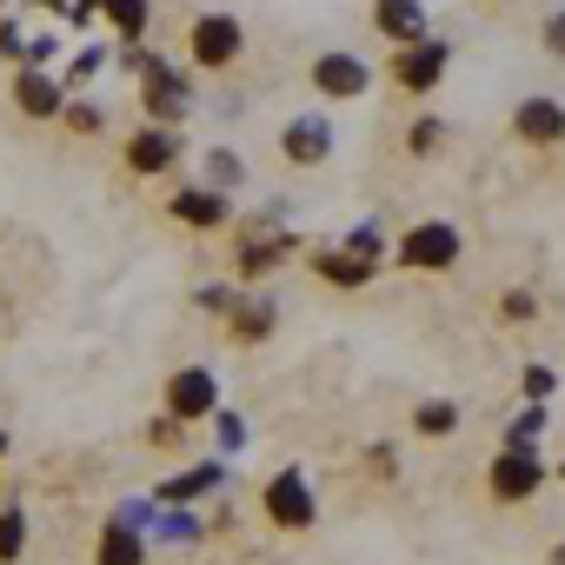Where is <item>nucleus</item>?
<instances>
[{"label": "nucleus", "mask_w": 565, "mask_h": 565, "mask_svg": "<svg viewBox=\"0 0 565 565\" xmlns=\"http://www.w3.org/2000/svg\"><path fill=\"white\" fill-rule=\"evenodd\" d=\"M545 47H552V54H565V14H552V21H545Z\"/></svg>", "instance_id": "4be33fe9"}, {"label": "nucleus", "mask_w": 565, "mask_h": 565, "mask_svg": "<svg viewBox=\"0 0 565 565\" xmlns=\"http://www.w3.org/2000/svg\"><path fill=\"white\" fill-rule=\"evenodd\" d=\"M399 259H406V266H452V259H459V233H452L446 220H426V226H413V233L399 239Z\"/></svg>", "instance_id": "f257e3e1"}, {"label": "nucleus", "mask_w": 565, "mask_h": 565, "mask_svg": "<svg viewBox=\"0 0 565 565\" xmlns=\"http://www.w3.org/2000/svg\"><path fill=\"white\" fill-rule=\"evenodd\" d=\"M419 433H452V406H446V399L419 406Z\"/></svg>", "instance_id": "aec40b11"}, {"label": "nucleus", "mask_w": 565, "mask_h": 565, "mask_svg": "<svg viewBox=\"0 0 565 565\" xmlns=\"http://www.w3.org/2000/svg\"><path fill=\"white\" fill-rule=\"evenodd\" d=\"M366 266H373V259H320V273H327V279H340V287H360Z\"/></svg>", "instance_id": "6ab92c4d"}, {"label": "nucleus", "mask_w": 565, "mask_h": 565, "mask_svg": "<svg viewBox=\"0 0 565 565\" xmlns=\"http://www.w3.org/2000/svg\"><path fill=\"white\" fill-rule=\"evenodd\" d=\"M327 147H333L327 120H294L287 127V160H327Z\"/></svg>", "instance_id": "1a4fd4ad"}, {"label": "nucleus", "mask_w": 565, "mask_h": 565, "mask_svg": "<svg viewBox=\"0 0 565 565\" xmlns=\"http://www.w3.org/2000/svg\"><path fill=\"white\" fill-rule=\"evenodd\" d=\"M552 565H565V545H558V552H552Z\"/></svg>", "instance_id": "5701e85b"}, {"label": "nucleus", "mask_w": 565, "mask_h": 565, "mask_svg": "<svg viewBox=\"0 0 565 565\" xmlns=\"http://www.w3.org/2000/svg\"><path fill=\"white\" fill-rule=\"evenodd\" d=\"M167 406H173V419H206V413L220 406V386H213V373H206V366H186V373H173V386H167Z\"/></svg>", "instance_id": "f03ea898"}, {"label": "nucleus", "mask_w": 565, "mask_h": 565, "mask_svg": "<svg viewBox=\"0 0 565 565\" xmlns=\"http://www.w3.org/2000/svg\"><path fill=\"white\" fill-rule=\"evenodd\" d=\"M173 213L193 220V226H220V220H226V200H220V193H180Z\"/></svg>", "instance_id": "ddd939ff"}, {"label": "nucleus", "mask_w": 565, "mask_h": 565, "mask_svg": "<svg viewBox=\"0 0 565 565\" xmlns=\"http://www.w3.org/2000/svg\"><path fill=\"white\" fill-rule=\"evenodd\" d=\"M439 67H446V47H439V41H419V47L406 41V61H399V81H406L413 94H426V87L439 81Z\"/></svg>", "instance_id": "0eeeda50"}, {"label": "nucleus", "mask_w": 565, "mask_h": 565, "mask_svg": "<svg viewBox=\"0 0 565 565\" xmlns=\"http://www.w3.org/2000/svg\"><path fill=\"white\" fill-rule=\"evenodd\" d=\"M347 246H353V259H373V253H380V233H373V226H360Z\"/></svg>", "instance_id": "412c9836"}, {"label": "nucleus", "mask_w": 565, "mask_h": 565, "mask_svg": "<svg viewBox=\"0 0 565 565\" xmlns=\"http://www.w3.org/2000/svg\"><path fill=\"white\" fill-rule=\"evenodd\" d=\"M167 160H173V134H160V127H147V134L134 140V167H140V173H160Z\"/></svg>", "instance_id": "f8f14e48"}, {"label": "nucleus", "mask_w": 565, "mask_h": 565, "mask_svg": "<svg viewBox=\"0 0 565 565\" xmlns=\"http://www.w3.org/2000/svg\"><path fill=\"white\" fill-rule=\"evenodd\" d=\"M0 452H8V433H0Z\"/></svg>", "instance_id": "b1692460"}, {"label": "nucleus", "mask_w": 565, "mask_h": 565, "mask_svg": "<svg viewBox=\"0 0 565 565\" xmlns=\"http://www.w3.org/2000/svg\"><path fill=\"white\" fill-rule=\"evenodd\" d=\"M380 28L393 41H419L426 34V8H419V0H380Z\"/></svg>", "instance_id": "9d476101"}, {"label": "nucleus", "mask_w": 565, "mask_h": 565, "mask_svg": "<svg viewBox=\"0 0 565 565\" xmlns=\"http://www.w3.org/2000/svg\"><path fill=\"white\" fill-rule=\"evenodd\" d=\"M313 87H327L333 100H347V94H366V87H373V67L353 61V54H327V61L313 67Z\"/></svg>", "instance_id": "39448f33"}, {"label": "nucleus", "mask_w": 565, "mask_h": 565, "mask_svg": "<svg viewBox=\"0 0 565 565\" xmlns=\"http://www.w3.org/2000/svg\"><path fill=\"white\" fill-rule=\"evenodd\" d=\"M193 54H200L206 67H226V61L239 54V28H233L226 14H206V21L193 28Z\"/></svg>", "instance_id": "423d86ee"}, {"label": "nucleus", "mask_w": 565, "mask_h": 565, "mask_svg": "<svg viewBox=\"0 0 565 565\" xmlns=\"http://www.w3.org/2000/svg\"><path fill=\"white\" fill-rule=\"evenodd\" d=\"M147 558V545L134 539V525H107L100 532V565H140Z\"/></svg>", "instance_id": "9b49d317"}, {"label": "nucleus", "mask_w": 565, "mask_h": 565, "mask_svg": "<svg viewBox=\"0 0 565 565\" xmlns=\"http://www.w3.org/2000/svg\"><path fill=\"white\" fill-rule=\"evenodd\" d=\"M266 512L279 525H313V492H307V472H279L266 486Z\"/></svg>", "instance_id": "20e7f679"}, {"label": "nucleus", "mask_w": 565, "mask_h": 565, "mask_svg": "<svg viewBox=\"0 0 565 565\" xmlns=\"http://www.w3.org/2000/svg\"><path fill=\"white\" fill-rule=\"evenodd\" d=\"M21 107L28 114H61V87L47 74H21Z\"/></svg>", "instance_id": "4468645a"}, {"label": "nucleus", "mask_w": 565, "mask_h": 565, "mask_svg": "<svg viewBox=\"0 0 565 565\" xmlns=\"http://www.w3.org/2000/svg\"><path fill=\"white\" fill-rule=\"evenodd\" d=\"M220 479V466H193V472H180V479H167L160 486V499H193V492H206Z\"/></svg>", "instance_id": "f3484780"}, {"label": "nucleus", "mask_w": 565, "mask_h": 565, "mask_svg": "<svg viewBox=\"0 0 565 565\" xmlns=\"http://www.w3.org/2000/svg\"><path fill=\"white\" fill-rule=\"evenodd\" d=\"M21 545H28L21 512H14V505H0V558H21Z\"/></svg>", "instance_id": "a211bd4d"}, {"label": "nucleus", "mask_w": 565, "mask_h": 565, "mask_svg": "<svg viewBox=\"0 0 565 565\" xmlns=\"http://www.w3.org/2000/svg\"><path fill=\"white\" fill-rule=\"evenodd\" d=\"M512 127H519V140H565V114L552 107V100H525L519 114H512Z\"/></svg>", "instance_id": "6e6552de"}, {"label": "nucleus", "mask_w": 565, "mask_h": 565, "mask_svg": "<svg viewBox=\"0 0 565 565\" xmlns=\"http://www.w3.org/2000/svg\"><path fill=\"white\" fill-rule=\"evenodd\" d=\"M100 8L120 34H147V0H100Z\"/></svg>", "instance_id": "dca6fc26"}, {"label": "nucleus", "mask_w": 565, "mask_h": 565, "mask_svg": "<svg viewBox=\"0 0 565 565\" xmlns=\"http://www.w3.org/2000/svg\"><path fill=\"white\" fill-rule=\"evenodd\" d=\"M147 107H160V114H186V94H180V81H173L167 67L147 74Z\"/></svg>", "instance_id": "2eb2a0df"}, {"label": "nucleus", "mask_w": 565, "mask_h": 565, "mask_svg": "<svg viewBox=\"0 0 565 565\" xmlns=\"http://www.w3.org/2000/svg\"><path fill=\"white\" fill-rule=\"evenodd\" d=\"M539 492V459H532V446H512V452H499L492 459V499H532Z\"/></svg>", "instance_id": "7ed1b4c3"}]
</instances>
